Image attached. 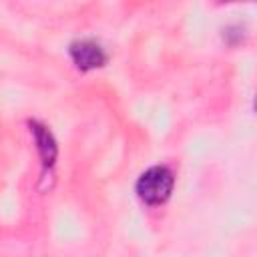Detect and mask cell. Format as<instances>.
Segmentation results:
<instances>
[{
	"instance_id": "obj_4",
	"label": "cell",
	"mask_w": 257,
	"mask_h": 257,
	"mask_svg": "<svg viewBox=\"0 0 257 257\" xmlns=\"http://www.w3.org/2000/svg\"><path fill=\"white\" fill-rule=\"evenodd\" d=\"M255 108H257V98H255Z\"/></svg>"
},
{
	"instance_id": "obj_2",
	"label": "cell",
	"mask_w": 257,
	"mask_h": 257,
	"mask_svg": "<svg viewBox=\"0 0 257 257\" xmlns=\"http://www.w3.org/2000/svg\"><path fill=\"white\" fill-rule=\"evenodd\" d=\"M70 56L80 70H92L106 62V54L94 40H76L70 44Z\"/></svg>"
},
{
	"instance_id": "obj_3",
	"label": "cell",
	"mask_w": 257,
	"mask_h": 257,
	"mask_svg": "<svg viewBox=\"0 0 257 257\" xmlns=\"http://www.w3.org/2000/svg\"><path fill=\"white\" fill-rule=\"evenodd\" d=\"M30 133L34 135V141H36V149H38V155H40V161L44 167H52L54 161H56V153H58V147H56V141L52 137V133L36 122V120H30Z\"/></svg>"
},
{
	"instance_id": "obj_1",
	"label": "cell",
	"mask_w": 257,
	"mask_h": 257,
	"mask_svg": "<svg viewBox=\"0 0 257 257\" xmlns=\"http://www.w3.org/2000/svg\"><path fill=\"white\" fill-rule=\"evenodd\" d=\"M173 185H175V177H173L171 169H167L163 165H155L139 177L137 195L141 201H145L149 205H161L171 197Z\"/></svg>"
}]
</instances>
